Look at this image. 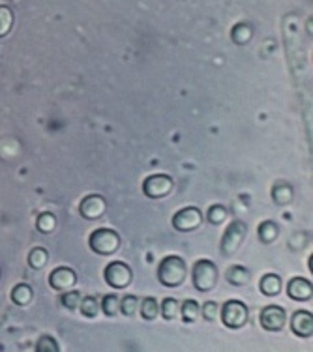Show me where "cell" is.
<instances>
[{
    "label": "cell",
    "instance_id": "cell-1",
    "mask_svg": "<svg viewBox=\"0 0 313 352\" xmlns=\"http://www.w3.org/2000/svg\"><path fill=\"white\" fill-rule=\"evenodd\" d=\"M186 274H188V268H186L184 258L177 257V255L165 257L160 263V266H158V279L165 287H178V285H182L186 279Z\"/></svg>",
    "mask_w": 313,
    "mask_h": 352
},
{
    "label": "cell",
    "instance_id": "cell-2",
    "mask_svg": "<svg viewBox=\"0 0 313 352\" xmlns=\"http://www.w3.org/2000/svg\"><path fill=\"white\" fill-rule=\"evenodd\" d=\"M191 278H193V285H195L197 291L208 292L218 283V268H216V264L212 263V261L203 258V261L195 263L193 272H191Z\"/></svg>",
    "mask_w": 313,
    "mask_h": 352
},
{
    "label": "cell",
    "instance_id": "cell-3",
    "mask_svg": "<svg viewBox=\"0 0 313 352\" xmlns=\"http://www.w3.org/2000/svg\"><path fill=\"white\" fill-rule=\"evenodd\" d=\"M120 245V238L115 230L98 229L90 234V248L100 255H113Z\"/></svg>",
    "mask_w": 313,
    "mask_h": 352
},
{
    "label": "cell",
    "instance_id": "cell-4",
    "mask_svg": "<svg viewBox=\"0 0 313 352\" xmlns=\"http://www.w3.org/2000/svg\"><path fill=\"white\" fill-rule=\"evenodd\" d=\"M222 322L227 328L239 330L248 322V307L239 300H229L222 307Z\"/></svg>",
    "mask_w": 313,
    "mask_h": 352
},
{
    "label": "cell",
    "instance_id": "cell-5",
    "mask_svg": "<svg viewBox=\"0 0 313 352\" xmlns=\"http://www.w3.org/2000/svg\"><path fill=\"white\" fill-rule=\"evenodd\" d=\"M246 232H248V227L242 221H233L227 227L224 238H222V251H224L225 255H233L235 251L239 250L240 244L244 242Z\"/></svg>",
    "mask_w": 313,
    "mask_h": 352
},
{
    "label": "cell",
    "instance_id": "cell-6",
    "mask_svg": "<svg viewBox=\"0 0 313 352\" xmlns=\"http://www.w3.org/2000/svg\"><path fill=\"white\" fill-rule=\"evenodd\" d=\"M287 315L283 307L279 305H266L265 309L259 315V322L265 328L266 332H279L285 326Z\"/></svg>",
    "mask_w": 313,
    "mask_h": 352
},
{
    "label": "cell",
    "instance_id": "cell-7",
    "mask_svg": "<svg viewBox=\"0 0 313 352\" xmlns=\"http://www.w3.org/2000/svg\"><path fill=\"white\" fill-rule=\"evenodd\" d=\"M143 191L150 199H162L173 191V180L167 175H152L143 182Z\"/></svg>",
    "mask_w": 313,
    "mask_h": 352
},
{
    "label": "cell",
    "instance_id": "cell-8",
    "mask_svg": "<svg viewBox=\"0 0 313 352\" xmlns=\"http://www.w3.org/2000/svg\"><path fill=\"white\" fill-rule=\"evenodd\" d=\"M201 221H203L201 210L193 208V206H188V208H182V210L175 214V217H173V227L177 230H182V232H188V230L197 229Z\"/></svg>",
    "mask_w": 313,
    "mask_h": 352
},
{
    "label": "cell",
    "instance_id": "cell-9",
    "mask_svg": "<svg viewBox=\"0 0 313 352\" xmlns=\"http://www.w3.org/2000/svg\"><path fill=\"white\" fill-rule=\"evenodd\" d=\"M105 281L115 287V289H124L131 283V270H129L128 264L124 263H111L105 268Z\"/></svg>",
    "mask_w": 313,
    "mask_h": 352
},
{
    "label": "cell",
    "instance_id": "cell-10",
    "mask_svg": "<svg viewBox=\"0 0 313 352\" xmlns=\"http://www.w3.org/2000/svg\"><path fill=\"white\" fill-rule=\"evenodd\" d=\"M77 281V276L72 268H66V266H61V268H55L49 276V285L55 289V291H68L72 289Z\"/></svg>",
    "mask_w": 313,
    "mask_h": 352
},
{
    "label": "cell",
    "instance_id": "cell-11",
    "mask_svg": "<svg viewBox=\"0 0 313 352\" xmlns=\"http://www.w3.org/2000/svg\"><path fill=\"white\" fill-rule=\"evenodd\" d=\"M105 206H107V204H105V199H103L102 195H89L81 201L79 212H81V216L87 217V219H98V217L103 216Z\"/></svg>",
    "mask_w": 313,
    "mask_h": 352
},
{
    "label": "cell",
    "instance_id": "cell-12",
    "mask_svg": "<svg viewBox=\"0 0 313 352\" xmlns=\"http://www.w3.org/2000/svg\"><path fill=\"white\" fill-rule=\"evenodd\" d=\"M291 330H293L299 338H312L313 333V317L310 311H294L291 317Z\"/></svg>",
    "mask_w": 313,
    "mask_h": 352
},
{
    "label": "cell",
    "instance_id": "cell-13",
    "mask_svg": "<svg viewBox=\"0 0 313 352\" xmlns=\"http://www.w3.org/2000/svg\"><path fill=\"white\" fill-rule=\"evenodd\" d=\"M287 294L296 302H306V300L312 298L313 294L312 283L304 278H293L287 285Z\"/></svg>",
    "mask_w": 313,
    "mask_h": 352
},
{
    "label": "cell",
    "instance_id": "cell-14",
    "mask_svg": "<svg viewBox=\"0 0 313 352\" xmlns=\"http://www.w3.org/2000/svg\"><path fill=\"white\" fill-rule=\"evenodd\" d=\"M259 289L263 294L266 296H276L281 291V279L276 276V274H266L265 278L261 279V283H259Z\"/></svg>",
    "mask_w": 313,
    "mask_h": 352
},
{
    "label": "cell",
    "instance_id": "cell-15",
    "mask_svg": "<svg viewBox=\"0 0 313 352\" xmlns=\"http://www.w3.org/2000/svg\"><path fill=\"white\" fill-rule=\"evenodd\" d=\"M32 289L28 287L27 283H19L15 285L14 291H12V300H14V304L17 305H28L32 302Z\"/></svg>",
    "mask_w": 313,
    "mask_h": 352
},
{
    "label": "cell",
    "instance_id": "cell-16",
    "mask_svg": "<svg viewBox=\"0 0 313 352\" xmlns=\"http://www.w3.org/2000/svg\"><path fill=\"white\" fill-rule=\"evenodd\" d=\"M12 27H14V12L8 6L0 4V38L10 34Z\"/></svg>",
    "mask_w": 313,
    "mask_h": 352
},
{
    "label": "cell",
    "instance_id": "cell-17",
    "mask_svg": "<svg viewBox=\"0 0 313 352\" xmlns=\"http://www.w3.org/2000/svg\"><path fill=\"white\" fill-rule=\"evenodd\" d=\"M248 279H250V272L246 270L244 266H231V268L227 270V281L233 285H237V287L244 285Z\"/></svg>",
    "mask_w": 313,
    "mask_h": 352
},
{
    "label": "cell",
    "instance_id": "cell-18",
    "mask_svg": "<svg viewBox=\"0 0 313 352\" xmlns=\"http://www.w3.org/2000/svg\"><path fill=\"white\" fill-rule=\"evenodd\" d=\"M79 309H81V313L85 317L94 318L98 317V313H100V302H98V298H94V296H85V298H81Z\"/></svg>",
    "mask_w": 313,
    "mask_h": 352
},
{
    "label": "cell",
    "instance_id": "cell-19",
    "mask_svg": "<svg viewBox=\"0 0 313 352\" xmlns=\"http://www.w3.org/2000/svg\"><path fill=\"white\" fill-rule=\"evenodd\" d=\"M231 38L235 43L244 45V43H248V41L252 40V28L248 27V25H244V23H239L237 27H233Z\"/></svg>",
    "mask_w": 313,
    "mask_h": 352
},
{
    "label": "cell",
    "instance_id": "cell-20",
    "mask_svg": "<svg viewBox=\"0 0 313 352\" xmlns=\"http://www.w3.org/2000/svg\"><path fill=\"white\" fill-rule=\"evenodd\" d=\"M259 238H261L265 244L274 242V240L278 238V225L274 223V221H265V223H261V227H259Z\"/></svg>",
    "mask_w": 313,
    "mask_h": 352
},
{
    "label": "cell",
    "instance_id": "cell-21",
    "mask_svg": "<svg viewBox=\"0 0 313 352\" xmlns=\"http://www.w3.org/2000/svg\"><path fill=\"white\" fill-rule=\"evenodd\" d=\"M158 313H160V305H158L156 298H144L141 302V317L144 320H154L158 317Z\"/></svg>",
    "mask_w": 313,
    "mask_h": 352
},
{
    "label": "cell",
    "instance_id": "cell-22",
    "mask_svg": "<svg viewBox=\"0 0 313 352\" xmlns=\"http://www.w3.org/2000/svg\"><path fill=\"white\" fill-rule=\"evenodd\" d=\"M199 313H201V307L195 300H186L184 305H182V320L184 322H195L199 318Z\"/></svg>",
    "mask_w": 313,
    "mask_h": 352
},
{
    "label": "cell",
    "instance_id": "cell-23",
    "mask_svg": "<svg viewBox=\"0 0 313 352\" xmlns=\"http://www.w3.org/2000/svg\"><path fill=\"white\" fill-rule=\"evenodd\" d=\"M36 227H38V230H41V232H51V230H55L56 227V217L51 214V212H43V214H40V217H38V221H36Z\"/></svg>",
    "mask_w": 313,
    "mask_h": 352
},
{
    "label": "cell",
    "instance_id": "cell-24",
    "mask_svg": "<svg viewBox=\"0 0 313 352\" xmlns=\"http://www.w3.org/2000/svg\"><path fill=\"white\" fill-rule=\"evenodd\" d=\"M47 263V251L43 250V248H34V250L30 251V255H28V264L32 266V268H43Z\"/></svg>",
    "mask_w": 313,
    "mask_h": 352
},
{
    "label": "cell",
    "instance_id": "cell-25",
    "mask_svg": "<svg viewBox=\"0 0 313 352\" xmlns=\"http://www.w3.org/2000/svg\"><path fill=\"white\" fill-rule=\"evenodd\" d=\"M102 309H103V313L107 315V317H115L116 313L120 311V298H118V296H115V294L105 296L102 302Z\"/></svg>",
    "mask_w": 313,
    "mask_h": 352
},
{
    "label": "cell",
    "instance_id": "cell-26",
    "mask_svg": "<svg viewBox=\"0 0 313 352\" xmlns=\"http://www.w3.org/2000/svg\"><path fill=\"white\" fill-rule=\"evenodd\" d=\"M139 309V298L133 296V294H129V296H124L120 300V311L126 315V317H133Z\"/></svg>",
    "mask_w": 313,
    "mask_h": 352
},
{
    "label": "cell",
    "instance_id": "cell-27",
    "mask_svg": "<svg viewBox=\"0 0 313 352\" xmlns=\"http://www.w3.org/2000/svg\"><path fill=\"white\" fill-rule=\"evenodd\" d=\"M36 352H61V349H58V343H56L55 338L43 336L36 343Z\"/></svg>",
    "mask_w": 313,
    "mask_h": 352
},
{
    "label": "cell",
    "instance_id": "cell-28",
    "mask_svg": "<svg viewBox=\"0 0 313 352\" xmlns=\"http://www.w3.org/2000/svg\"><path fill=\"white\" fill-rule=\"evenodd\" d=\"M178 311H180V307H178V302L175 298H165L164 304H162V315L167 320H173V318L178 317Z\"/></svg>",
    "mask_w": 313,
    "mask_h": 352
},
{
    "label": "cell",
    "instance_id": "cell-29",
    "mask_svg": "<svg viewBox=\"0 0 313 352\" xmlns=\"http://www.w3.org/2000/svg\"><path fill=\"white\" fill-rule=\"evenodd\" d=\"M62 305L66 307V309H79V304H81V294L77 291H72V292H66L64 296H62Z\"/></svg>",
    "mask_w": 313,
    "mask_h": 352
},
{
    "label": "cell",
    "instance_id": "cell-30",
    "mask_svg": "<svg viewBox=\"0 0 313 352\" xmlns=\"http://www.w3.org/2000/svg\"><path fill=\"white\" fill-rule=\"evenodd\" d=\"M291 199H293V190H291L289 186H278V188L274 190V201H276V203L287 204Z\"/></svg>",
    "mask_w": 313,
    "mask_h": 352
},
{
    "label": "cell",
    "instance_id": "cell-31",
    "mask_svg": "<svg viewBox=\"0 0 313 352\" xmlns=\"http://www.w3.org/2000/svg\"><path fill=\"white\" fill-rule=\"evenodd\" d=\"M225 217H227V210H225L222 204H216V206H212L211 210H208V221L211 223H222V221H225Z\"/></svg>",
    "mask_w": 313,
    "mask_h": 352
},
{
    "label": "cell",
    "instance_id": "cell-32",
    "mask_svg": "<svg viewBox=\"0 0 313 352\" xmlns=\"http://www.w3.org/2000/svg\"><path fill=\"white\" fill-rule=\"evenodd\" d=\"M218 311H219V307L216 302H206V304L201 307V313H203V317L206 318V320H216Z\"/></svg>",
    "mask_w": 313,
    "mask_h": 352
}]
</instances>
